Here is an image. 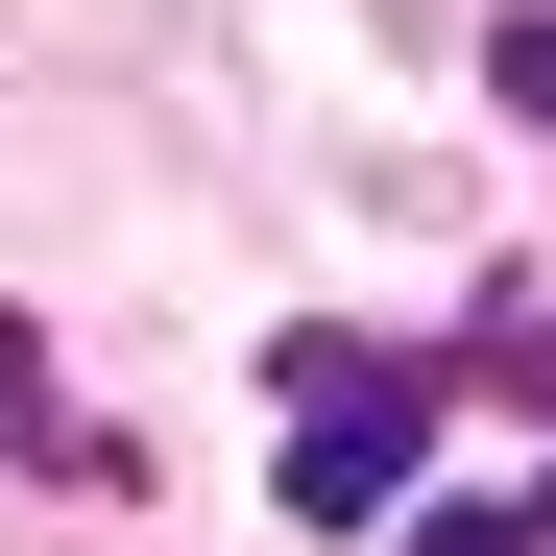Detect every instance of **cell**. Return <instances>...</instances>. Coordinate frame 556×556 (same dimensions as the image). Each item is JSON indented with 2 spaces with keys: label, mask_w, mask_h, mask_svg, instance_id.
I'll return each instance as SVG.
<instances>
[{
  "label": "cell",
  "mask_w": 556,
  "mask_h": 556,
  "mask_svg": "<svg viewBox=\"0 0 556 556\" xmlns=\"http://www.w3.org/2000/svg\"><path fill=\"white\" fill-rule=\"evenodd\" d=\"M266 388H291V532H388V508H435V388H459V363L291 339Z\"/></svg>",
  "instance_id": "cell-1"
},
{
  "label": "cell",
  "mask_w": 556,
  "mask_h": 556,
  "mask_svg": "<svg viewBox=\"0 0 556 556\" xmlns=\"http://www.w3.org/2000/svg\"><path fill=\"white\" fill-rule=\"evenodd\" d=\"M412 556H556V484H484V508H412Z\"/></svg>",
  "instance_id": "cell-2"
},
{
  "label": "cell",
  "mask_w": 556,
  "mask_h": 556,
  "mask_svg": "<svg viewBox=\"0 0 556 556\" xmlns=\"http://www.w3.org/2000/svg\"><path fill=\"white\" fill-rule=\"evenodd\" d=\"M484 98H508V122L556 146V0H508V25H484Z\"/></svg>",
  "instance_id": "cell-3"
}]
</instances>
